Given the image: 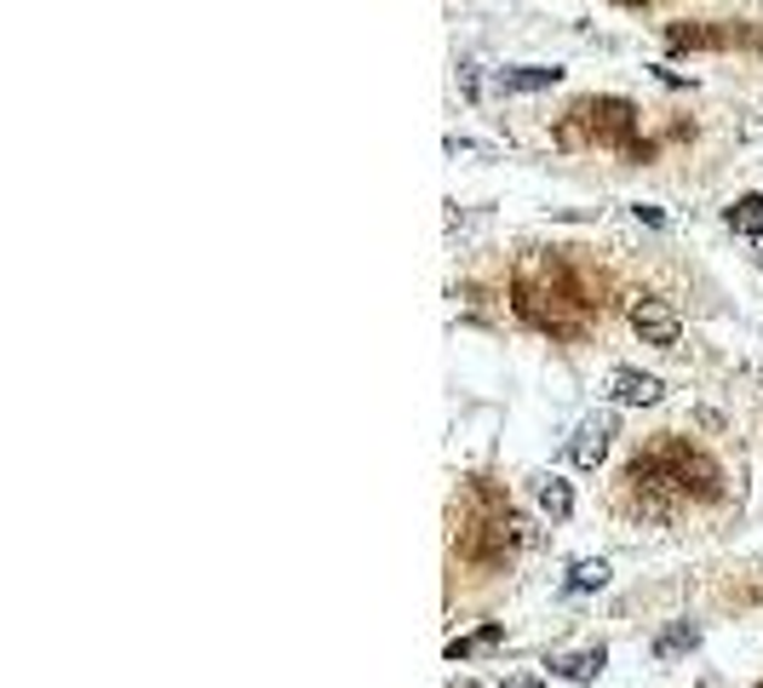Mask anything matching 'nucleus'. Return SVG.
<instances>
[{"instance_id":"4","label":"nucleus","mask_w":763,"mask_h":688,"mask_svg":"<svg viewBox=\"0 0 763 688\" xmlns=\"http://www.w3.org/2000/svg\"><path fill=\"white\" fill-rule=\"evenodd\" d=\"M632 333L643 344H654V351H678V338H683V322H678V310L667 299H638L632 304Z\"/></svg>"},{"instance_id":"3","label":"nucleus","mask_w":763,"mask_h":688,"mask_svg":"<svg viewBox=\"0 0 763 688\" xmlns=\"http://www.w3.org/2000/svg\"><path fill=\"white\" fill-rule=\"evenodd\" d=\"M459 557L477 563V568H506L517 550L528 545V523L511 510V499L494 488V482L471 476L466 482V499H459Z\"/></svg>"},{"instance_id":"11","label":"nucleus","mask_w":763,"mask_h":688,"mask_svg":"<svg viewBox=\"0 0 763 688\" xmlns=\"http://www.w3.org/2000/svg\"><path fill=\"white\" fill-rule=\"evenodd\" d=\"M689 648H701V626H694V619H672V626L654 637V660H678Z\"/></svg>"},{"instance_id":"8","label":"nucleus","mask_w":763,"mask_h":688,"mask_svg":"<svg viewBox=\"0 0 763 688\" xmlns=\"http://www.w3.org/2000/svg\"><path fill=\"white\" fill-rule=\"evenodd\" d=\"M562 81V69L551 63H517V69H500V92H546Z\"/></svg>"},{"instance_id":"7","label":"nucleus","mask_w":763,"mask_h":688,"mask_svg":"<svg viewBox=\"0 0 763 688\" xmlns=\"http://www.w3.org/2000/svg\"><path fill=\"white\" fill-rule=\"evenodd\" d=\"M546 666L562 682H597V677H603V666H609V648L597 643V648H580V654H551Z\"/></svg>"},{"instance_id":"15","label":"nucleus","mask_w":763,"mask_h":688,"mask_svg":"<svg viewBox=\"0 0 763 688\" xmlns=\"http://www.w3.org/2000/svg\"><path fill=\"white\" fill-rule=\"evenodd\" d=\"M506 688H540V677H506Z\"/></svg>"},{"instance_id":"13","label":"nucleus","mask_w":763,"mask_h":688,"mask_svg":"<svg viewBox=\"0 0 763 688\" xmlns=\"http://www.w3.org/2000/svg\"><path fill=\"white\" fill-rule=\"evenodd\" d=\"M609 585V563L603 557H586L569 568V579H562V597H586V591H603Z\"/></svg>"},{"instance_id":"14","label":"nucleus","mask_w":763,"mask_h":688,"mask_svg":"<svg viewBox=\"0 0 763 688\" xmlns=\"http://www.w3.org/2000/svg\"><path fill=\"white\" fill-rule=\"evenodd\" d=\"M723 219H729V230H735V235H763V195H741Z\"/></svg>"},{"instance_id":"2","label":"nucleus","mask_w":763,"mask_h":688,"mask_svg":"<svg viewBox=\"0 0 763 688\" xmlns=\"http://www.w3.org/2000/svg\"><path fill=\"white\" fill-rule=\"evenodd\" d=\"M511 304L517 316L535 327V333H551V338H586L591 322H597V299H591V282L562 259V253H528L517 259V275H511Z\"/></svg>"},{"instance_id":"6","label":"nucleus","mask_w":763,"mask_h":688,"mask_svg":"<svg viewBox=\"0 0 763 688\" xmlns=\"http://www.w3.org/2000/svg\"><path fill=\"white\" fill-rule=\"evenodd\" d=\"M609 396L620 407H654L660 396H667V385H660L654 373H638V367H614L609 373Z\"/></svg>"},{"instance_id":"9","label":"nucleus","mask_w":763,"mask_h":688,"mask_svg":"<svg viewBox=\"0 0 763 688\" xmlns=\"http://www.w3.org/2000/svg\"><path fill=\"white\" fill-rule=\"evenodd\" d=\"M667 41L678 52H712V47H729L735 41V29H701V23H672L667 29Z\"/></svg>"},{"instance_id":"1","label":"nucleus","mask_w":763,"mask_h":688,"mask_svg":"<svg viewBox=\"0 0 763 688\" xmlns=\"http://www.w3.org/2000/svg\"><path fill=\"white\" fill-rule=\"evenodd\" d=\"M625 499H638L643 516H672L694 499H718L723 494V465L706 447H689L683 436H654L649 447H638L632 465L620 476Z\"/></svg>"},{"instance_id":"16","label":"nucleus","mask_w":763,"mask_h":688,"mask_svg":"<svg viewBox=\"0 0 763 688\" xmlns=\"http://www.w3.org/2000/svg\"><path fill=\"white\" fill-rule=\"evenodd\" d=\"M454 688H482V682H471V677H454Z\"/></svg>"},{"instance_id":"12","label":"nucleus","mask_w":763,"mask_h":688,"mask_svg":"<svg viewBox=\"0 0 763 688\" xmlns=\"http://www.w3.org/2000/svg\"><path fill=\"white\" fill-rule=\"evenodd\" d=\"M535 499H540V510L551 516V523H569V510H574V488L562 476H540L535 482Z\"/></svg>"},{"instance_id":"5","label":"nucleus","mask_w":763,"mask_h":688,"mask_svg":"<svg viewBox=\"0 0 763 688\" xmlns=\"http://www.w3.org/2000/svg\"><path fill=\"white\" fill-rule=\"evenodd\" d=\"M614 413H591V419H580V431H574V442H569V465L574 471H597L609 459V447H614Z\"/></svg>"},{"instance_id":"10","label":"nucleus","mask_w":763,"mask_h":688,"mask_svg":"<svg viewBox=\"0 0 763 688\" xmlns=\"http://www.w3.org/2000/svg\"><path fill=\"white\" fill-rule=\"evenodd\" d=\"M500 643H506V626H500V619H488V626H477L471 637H454L448 643V660H477V654H494Z\"/></svg>"}]
</instances>
